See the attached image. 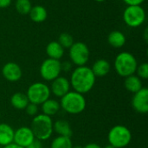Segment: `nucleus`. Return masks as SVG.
<instances>
[{"instance_id": "12", "label": "nucleus", "mask_w": 148, "mask_h": 148, "mask_svg": "<svg viewBox=\"0 0 148 148\" xmlns=\"http://www.w3.org/2000/svg\"><path fill=\"white\" fill-rule=\"evenodd\" d=\"M2 75L3 78L10 82H18L23 75V71L21 67L13 62H9L5 63L2 69Z\"/></svg>"}, {"instance_id": "31", "label": "nucleus", "mask_w": 148, "mask_h": 148, "mask_svg": "<svg viewBox=\"0 0 148 148\" xmlns=\"http://www.w3.org/2000/svg\"><path fill=\"white\" fill-rule=\"evenodd\" d=\"M11 3V0H0V8H7Z\"/></svg>"}, {"instance_id": "20", "label": "nucleus", "mask_w": 148, "mask_h": 148, "mask_svg": "<svg viewBox=\"0 0 148 148\" xmlns=\"http://www.w3.org/2000/svg\"><path fill=\"white\" fill-rule=\"evenodd\" d=\"M108 42L110 46L119 49L125 45L126 43V36L125 35L119 30H114L109 33L108 36Z\"/></svg>"}, {"instance_id": "33", "label": "nucleus", "mask_w": 148, "mask_h": 148, "mask_svg": "<svg viewBox=\"0 0 148 148\" xmlns=\"http://www.w3.org/2000/svg\"><path fill=\"white\" fill-rule=\"evenodd\" d=\"M3 148H23V147H19V146H17V145H16L15 143H11V144H10V145H8V146H6V147H3Z\"/></svg>"}, {"instance_id": "29", "label": "nucleus", "mask_w": 148, "mask_h": 148, "mask_svg": "<svg viewBox=\"0 0 148 148\" xmlns=\"http://www.w3.org/2000/svg\"><path fill=\"white\" fill-rule=\"evenodd\" d=\"M26 148H42V144L41 140L35 139Z\"/></svg>"}, {"instance_id": "3", "label": "nucleus", "mask_w": 148, "mask_h": 148, "mask_svg": "<svg viewBox=\"0 0 148 148\" xmlns=\"http://www.w3.org/2000/svg\"><path fill=\"white\" fill-rule=\"evenodd\" d=\"M86 99L83 95L75 91H69L61 98L60 106L66 113L70 114H79L86 108Z\"/></svg>"}, {"instance_id": "38", "label": "nucleus", "mask_w": 148, "mask_h": 148, "mask_svg": "<svg viewBox=\"0 0 148 148\" xmlns=\"http://www.w3.org/2000/svg\"><path fill=\"white\" fill-rule=\"evenodd\" d=\"M0 119H1V114H0Z\"/></svg>"}, {"instance_id": "11", "label": "nucleus", "mask_w": 148, "mask_h": 148, "mask_svg": "<svg viewBox=\"0 0 148 148\" xmlns=\"http://www.w3.org/2000/svg\"><path fill=\"white\" fill-rule=\"evenodd\" d=\"M36 138L30 127H21L14 132L13 143L21 147L26 148Z\"/></svg>"}, {"instance_id": "5", "label": "nucleus", "mask_w": 148, "mask_h": 148, "mask_svg": "<svg viewBox=\"0 0 148 148\" xmlns=\"http://www.w3.org/2000/svg\"><path fill=\"white\" fill-rule=\"evenodd\" d=\"M109 145L115 148H124L127 147L132 140L131 131L123 125L113 127L108 135Z\"/></svg>"}, {"instance_id": "16", "label": "nucleus", "mask_w": 148, "mask_h": 148, "mask_svg": "<svg viewBox=\"0 0 148 148\" xmlns=\"http://www.w3.org/2000/svg\"><path fill=\"white\" fill-rule=\"evenodd\" d=\"M53 132H56L58 136L69 138H71L73 134V131L69 123L64 120H58L53 123Z\"/></svg>"}, {"instance_id": "21", "label": "nucleus", "mask_w": 148, "mask_h": 148, "mask_svg": "<svg viewBox=\"0 0 148 148\" xmlns=\"http://www.w3.org/2000/svg\"><path fill=\"white\" fill-rule=\"evenodd\" d=\"M124 86L127 91L133 94H135L136 92H138L143 88L141 79L135 75H132L126 77L124 82Z\"/></svg>"}, {"instance_id": "17", "label": "nucleus", "mask_w": 148, "mask_h": 148, "mask_svg": "<svg viewBox=\"0 0 148 148\" xmlns=\"http://www.w3.org/2000/svg\"><path fill=\"white\" fill-rule=\"evenodd\" d=\"M46 53L49 58L60 60L64 55V49L60 45L57 41H52L48 43L46 47Z\"/></svg>"}, {"instance_id": "23", "label": "nucleus", "mask_w": 148, "mask_h": 148, "mask_svg": "<svg viewBox=\"0 0 148 148\" xmlns=\"http://www.w3.org/2000/svg\"><path fill=\"white\" fill-rule=\"evenodd\" d=\"M50 148H73L71 138L57 136L52 140Z\"/></svg>"}, {"instance_id": "25", "label": "nucleus", "mask_w": 148, "mask_h": 148, "mask_svg": "<svg viewBox=\"0 0 148 148\" xmlns=\"http://www.w3.org/2000/svg\"><path fill=\"white\" fill-rule=\"evenodd\" d=\"M58 42L60 43V45L63 49H69L73 45V43L75 42H74L73 36L70 34H69V33H62L59 36Z\"/></svg>"}, {"instance_id": "35", "label": "nucleus", "mask_w": 148, "mask_h": 148, "mask_svg": "<svg viewBox=\"0 0 148 148\" xmlns=\"http://www.w3.org/2000/svg\"><path fill=\"white\" fill-rule=\"evenodd\" d=\"M104 148H115L114 147H113V146H111V145H108V146H106Z\"/></svg>"}, {"instance_id": "8", "label": "nucleus", "mask_w": 148, "mask_h": 148, "mask_svg": "<svg viewBox=\"0 0 148 148\" xmlns=\"http://www.w3.org/2000/svg\"><path fill=\"white\" fill-rule=\"evenodd\" d=\"M69 56L70 58V62L76 65L77 67L85 66L86 63L89 60V49L88 47L82 42H74L73 45L69 49Z\"/></svg>"}, {"instance_id": "2", "label": "nucleus", "mask_w": 148, "mask_h": 148, "mask_svg": "<svg viewBox=\"0 0 148 148\" xmlns=\"http://www.w3.org/2000/svg\"><path fill=\"white\" fill-rule=\"evenodd\" d=\"M30 129L36 139L41 141L49 140L53 134V121L51 117L43 114H36L31 121Z\"/></svg>"}, {"instance_id": "34", "label": "nucleus", "mask_w": 148, "mask_h": 148, "mask_svg": "<svg viewBox=\"0 0 148 148\" xmlns=\"http://www.w3.org/2000/svg\"><path fill=\"white\" fill-rule=\"evenodd\" d=\"M144 36H145V40H146V41H147V29H145Z\"/></svg>"}, {"instance_id": "15", "label": "nucleus", "mask_w": 148, "mask_h": 148, "mask_svg": "<svg viewBox=\"0 0 148 148\" xmlns=\"http://www.w3.org/2000/svg\"><path fill=\"white\" fill-rule=\"evenodd\" d=\"M110 69H111V65L109 62L105 59L96 60L91 68V70L95 77H103L107 75L110 72Z\"/></svg>"}, {"instance_id": "6", "label": "nucleus", "mask_w": 148, "mask_h": 148, "mask_svg": "<svg viewBox=\"0 0 148 148\" xmlns=\"http://www.w3.org/2000/svg\"><path fill=\"white\" fill-rule=\"evenodd\" d=\"M50 89L49 87L43 82H35L31 84L26 92V95L30 103L36 105L42 104L45 101L50 97Z\"/></svg>"}, {"instance_id": "24", "label": "nucleus", "mask_w": 148, "mask_h": 148, "mask_svg": "<svg viewBox=\"0 0 148 148\" xmlns=\"http://www.w3.org/2000/svg\"><path fill=\"white\" fill-rule=\"evenodd\" d=\"M30 0H16L15 8L16 11L21 15H28L31 10Z\"/></svg>"}, {"instance_id": "27", "label": "nucleus", "mask_w": 148, "mask_h": 148, "mask_svg": "<svg viewBox=\"0 0 148 148\" xmlns=\"http://www.w3.org/2000/svg\"><path fill=\"white\" fill-rule=\"evenodd\" d=\"M26 114L29 116H36L38 114V105L34 104V103H29L27 107L25 108Z\"/></svg>"}, {"instance_id": "14", "label": "nucleus", "mask_w": 148, "mask_h": 148, "mask_svg": "<svg viewBox=\"0 0 148 148\" xmlns=\"http://www.w3.org/2000/svg\"><path fill=\"white\" fill-rule=\"evenodd\" d=\"M14 130L6 123H0V146L6 147L13 143L14 140Z\"/></svg>"}, {"instance_id": "36", "label": "nucleus", "mask_w": 148, "mask_h": 148, "mask_svg": "<svg viewBox=\"0 0 148 148\" xmlns=\"http://www.w3.org/2000/svg\"><path fill=\"white\" fill-rule=\"evenodd\" d=\"M95 1H96V2H99V3H101V2H104L105 0H95Z\"/></svg>"}, {"instance_id": "4", "label": "nucleus", "mask_w": 148, "mask_h": 148, "mask_svg": "<svg viewBox=\"0 0 148 148\" xmlns=\"http://www.w3.org/2000/svg\"><path fill=\"white\" fill-rule=\"evenodd\" d=\"M138 62L134 56L129 52H121L117 55L114 60V69L116 73L122 76L127 77L134 75Z\"/></svg>"}, {"instance_id": "19", "label": "nucleus", "mask_w": 148, "mask_h": 148, "mask_svg": "<svg viewBox=\"0 0 148 148\" xmlns=\"http://www.w3.org/2000/svg\"><path fill=\"white\" fill-rule=\"evenodd\" d=\"M29 103L26 94L22 92H16L13 94L10 97V104L11 106L17 110H23Z\"/></svg>"}, {"instance_id": "1", "label": "nucleus", "mask_w": 148, "mask_h": 148, "mask_svg": "<svg viewBox=\"0 0 148 148\" xmlns=\"http://www.w3.org/2000/svg\"><path fill=\"white\" fill-rule=\"evenodd\" d=\"M95 80L96 77L92 72L91 68L80 66L73 70L69 82L74 91L85 95L94 88Z\"/></svg>"}, {"instance_id": "13", "label": "nucleus", "mask_w": 148, "mask_h": 148, "mask_svg": "<svg viewBox=\"0 0 148 148\" xmlns=\"http://www.w3.org/2000/svg\"><path fill=\"white\" fill-rule=\"evenodd\" d=\"M70 82L66 77L58 76L51 82L49 89L50 93H52L55 96L62 98L70 91Z\"/></svg>"}, {"instance_id": "37", "label": "nucleus", "mask_w": 148, "mask_h": 148, "mask_svg": "<svg viewBox=\"0 0 148 148\" xmlns=\"http://www.w3.org/2000/svg\"><path fill=\"white\" fill-rule=\"evenodd\" d=\"M82 147H79V146H77V147H73V148H82Z\"/></svg>"}, {"instance_id": "7", "label": "nucleus", "mask_w": 148, "mask_h": 148, "mask_svg": "<svg viewBox=\"0 0 148 148\" xmlns=\"http://www.w3.org/2000/svg\"><path fill=\"white\" fill-rule=\"evenodd\" d=\"M125 23L131 28L142 25L146 20V11L140 5H129L123 12Z\"/></svg>"}, {"instance_id": "22", "label": "nucleus", "mask_w": 148, "mask_h": 148, "mask_svg": "<svg viewBox=\"0 0 148 148\" xmlns=\"http://www.w3.org/2000/svg\"><path fill=\"white\" fill-rule=\"evenodd\" d=\"M30 19L35 23H42L48 16L47 10L42 5H35L31 7L29 13Z\"/></svg>"}, {"instance_id": "32", "label": "nucleus", "mask_w": 148, "mask_h": 148, "mask_svg": "<svg viewBox=\"0 0 148 148\" xmlns=\"http://www.w3.org/2000/svg\"><path fill=\"white\" fill-rule=\"evenodd\" d=\"M82 148H102L100 145L96 144V143H89L88 145H86L85 147H83Z\"/></svg>"}, {"instance_id": "18", "label": "nucleus", "mask_w": 148, "mask_h": 148, "mask_svg": "<svg viewBox=\"0 0 148 148\" xmlns=\"http://www.w3.org/2000/svg\"><path fill=\"white\" fill-rule=\"evenodd\" d=\"M41 109L43 114L48 115L49 117L56 114L61 109L60 102L54 99H48L42 104H41Z\"/></svg>"}, {"instance_id": "9", "label": "nucleus", "mask_w": 148, "mask_h": 148, "mask_svg": "<svg viewBox=\"0 0 148 148\" xmlns=\"http://www.w3.org/2000/svg\"><path fill=\"white\" fill-rule=\"evenodd\" d=\"M61 72V62L59 60L48 58L44 60L40 66L41 77L47 82H52L60 76Z\"/></svg>"}, {"instance_id": "28", "label": "nucleus", "mask_w": 148, "mask_h": 148, "mask_svg": "<svg viewBox=\"0 0 148 148\" xmlns=\"http://www.w3.org/2000/svg\"><path fill=\"white\" fill-rule=\"evenodd\" d=\"M72 65H73V63L71 62L65 61L63 62H61V69H62V71L66 72V73L70 72L72 69Z\"/></svg>"}, {"instance_id": "10", "label": "nucleus", "mask_w": 148, "mask_h": 148, "mask_svg": "<svg viewBox=\"0 0 148 148\" xmlns=\"http://www.w3.org/2000/svg\"><path fill=\"white\" fill-rule=\"evenodd\" d=\"M133 108L140 114H147L148 112V89L142 88L140 90L134 94L132 98Z\"/></svg>"}, {"instance_id": "30", "label": "nucleus", "mask_w": 148, "mask_h": 148, "mask_svg": "<svg viewBox=\"0 0 148 148\" xmlns=\"http://www.w3.org/2000/svg\"><path fill=\"white\" fill-rule=\"evenodd\" d=\"M125 3L129 5H141L145 2V0H123Z\"/></svg>"}, {"instance_id": "26", "label": "nucleus", "mask_w": 148, "mask_h": 148, "mask_svg": "<svg viewBox=\"0 0 148 148\" xmlns=\"http://www.w3.org/2000/svg\"><path fill=\"white\" fill-rule=\"evenodd\" d=\"M137 76L140 79L147 80L148 78V64L147 62H143L137 66L136 69Z\"/></svg>"}]
</instances>
